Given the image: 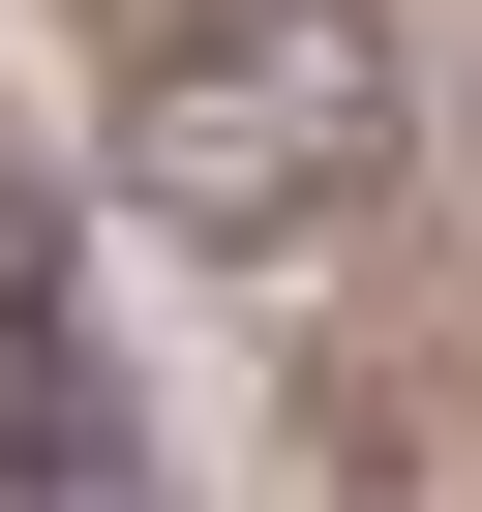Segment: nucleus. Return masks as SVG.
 Listing matches in <instances>:
<instances>
[{"mask_svg":"<svg viewBox=\"0 0 482 512\" xmlns=\"http://www.w3.org/2000/svg\"><path fill=\"white\" fill-rule=\"evenodd\" d=\"M121 211L151 241H332V211H392V31L362 0H181V31L121 61Z\"/></svg>","mask_w":482,"mask_h":512,"instance_id":"f257e3e1","label":"nucleus"},{"mask_svg":"<svg viewBox=\"0 0 482 512\" xmlns=\"http://www.w3.org/2000/svg\"><path fill=\"white\" fill-rule=\"evenodd\" d=\"M121 482V392H91V332H61V272L0 241V512H91Z\"/></svg>","mask_w":482,"mask_h":512,"instance_id":"f03ea898","label":"nucleus"}]
</instances>
